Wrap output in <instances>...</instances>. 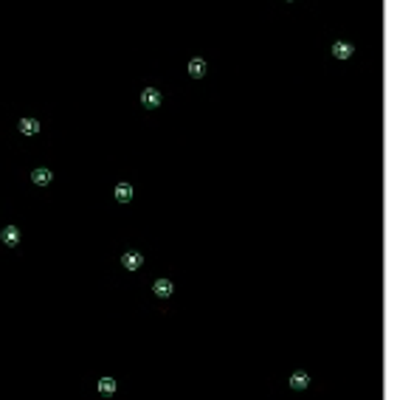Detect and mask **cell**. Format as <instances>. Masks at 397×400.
I'll return each instance as SVG.
<instances>
[{
  "label": "cell",
  "mask_w": 397,
  "mask_h": 400,
  "mask_svg": "<svg viewBox=\"0 0 397 400\" xmlns=\"http://www.w3.org/2000/svg\"><path fill=\"white\" fill-rule=\"evenodd\" d=\"M121 265L127 268V271H138L144 265V257L138 254V251H124V257H121Z\"/></svg>",
  "instance_id": "6da1fadb"
},
{
  "label": "cell",
  "mask_w": 397,
  "mask_h": 400,
  "mask_svg": "<svg viewBox=\"0 0 397 400\" xmlns=\"http://www.w3.org/2000/svg\"><path fill=\"white\" fill-rule=\"evenodd\" d=\"M141 105L144 108H158V105H161V90H155V87H144L141 90Z\"/></svg>",
  "instance_id": "7a4b0ae2"
},
{
  "label": "cell",
  "mask_w": 397,
  "mask_h": 400,
  "mask_svg": "<svg viewBox=\"0 0 397 400\" xmlns=\"http://www.w3.org/2000/svg\"><path fill=\"white\" fill-rule=\"evenodd\" d=\"M0 240H3V245H17L20 243V229L17 226H6L0 231Z\"/></svg>",
  "instance_id": "3957f363"
},
{
  "label": "cell",
  "mask_w": 397,
  "mask_h": 400,
  "mask_svg": "<svg viewBox=\"0 0 397 400\" xmlns=\"http://www.w3.org/2000/svg\"><path fill=\"white\" fill-rule=\"evenodd\" d=\"M152 290H155L158 299H166V296H172V293H175V285H172L169 279H158L155 285H152Z\"/></svg>",
  "instance_id": "277c9868"
},
{
  "label": "cell",
  "mask_w": 397,
  "mask_h": 400,
  "mask_svg": "<svg viewBox=\"0 0 397 400\" xmlns=\"http://www.w3.org/2000/svg\"><path fill=\"white\" fill-rule=\"evenodd\" d=\"M31 180H34L37 186H48L51 180H54V172H51V169H45V166H40V169H34V172H31Z\"/></svg>",
  "instance_id": "5b68a950"
},
{
  "label": "cell",
  "mask_w": 397,
  "mask_h": 400,
  "mask_svg": "<svg viewBox=\"0 0 397 400\" xmlns=\"http://www.w3.org/2000/svg\"><path fill=\"white\" fill-rule=\"evenodd\" d=\"M352 43H344V40H338V43H333V57H338V59H349L352 57Z\"/></svg>",
  "instance_id": "8992f818"
},
{
  "label": "cell",
  "mask_w": 397,
  "mask_h": 400,
  "mask_svg": "<svg viewBox=\"0 0 397 400\" xmlns=\"http://www.w3.org/2000/svg\"><path fill=\"white\" fill-rule=\"evenodd\" d=\"M189 76H194V79L206 76V59H200V57L191 59V62H189Z\"/></svg>",
  "instance_id": "52a82bcc"
},
{
  "label": "cell",
  "mask_w": 397,
  "mask_h": 400,
  "mask_svg": "<svg viewBox=\"0 0 397 400\" xmlns=\"http://www.w3.org/2000/svg\"><path fill=\"white\" fill-rule=\"evenodd\" d=\"M116 200H119V203H130V200H133V186L116 183Z\"/></svg>",
  "instance_id": "ba28073f"
},
{
  "label": "cell",
  "mask_w": 397,
  "mask_h": 400,
  "mask_svg": "<svg viewBox=\"0 0 397 400\" xmlns=\"http://www.w3.org/2000/svg\"><path fill=\"white\" fill-rule=\"evenodd\" d=\"M310 386V375L307 372H293L290 375V389H307Z\"/></svg>",
  "instance_id": "9c48e42d"
},
{
  "label": "cell",
  "mask_w": 397,
  "mask_h": 400,
  "mask_svg": "<svg viewBox=\"0 0 397 400\" xmlns=\"http://www.w3.org/2000/svg\"><path fill=\"white\" fill-rule=\"evenodd\" d=\"M20 133L37 136V133H40V122H37V119H20Z\"/></svg>",
  "instance_id": "30bf717a"
},
{
  "label": "cell",
  "mask_w": 397,
  "mask_h": 400,
  "mask_svg": "<svg viewBox=\"0 0 397 400\" xmlns=\"http://www.w3.org/2000/svg\"><path fill=\"white\" fill-rule=\"evenodd\" d=\"M99 392L102 394H116V380L113 378H102L99 380Z\"/></svg>",
  "instance_id": "8fae6325"
}]
</instances>
